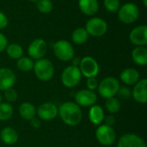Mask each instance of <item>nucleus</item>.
I'll use <instances>...</instances> for the list:
<instances>
[{"label": "nucleus", "instance_id": "2eb2a0df", "mask_svg": "<svg viewBox=\"0 0 147 147\" xmlns=\"http://www.w3.org/2000/svg\"><path fill=\"white\" fill-rule=\"evenodd\" d=\"M16 82L15 72L9 68H0V91L12 88Z\"/></svg>", "mask_w": 147, "mask_h": 147}, {"label": "nucleus", "instance_id": "b1692460", "mask_svg": "<svg viewBox=\"0 0 147 147\" xmlns=\"http://www.w3.org/2000/svg\"><path fill=\"white\" fill-rule=\"evenodd\" d=\"M8 56L13 59H18L23 55V49L22 46L16 43H11L5 48Z\"/></svg>", "mask_w": 147, "mask_h": 147}, {"label": "nucleus", "instance_id": "412c9836", "mask_svg": "<svg viewBox=\"0 0 147 147\" xmlns=\"http://www.w3.org/2000/svg\"><path fill=\"white\" fill-rule=\"evenodd\" d=\"M0 139L5 145H14L18 140V134L12 127H5L0 133Z\"/></svg>", "mask_w": 147, "mask_h": 147}, {"label": "nucleus", "instance_id": "bb28decb", "mask_svg": "<svg viewBox=\"0 0 147 147\" xmlns=\"http://www.w3.org/2000/svg\"><path fill=\"white\" fill-rule=\"evenodd\" d=\"M105 107L106 109L108 110V112H109L110 114H116L120 111L121 109V102L120 100L118 98L114 97H110L109 99L106 100L105 102Z\"/></svg>", "mask_w": 147, "mask_h": 147}, {"label": "nucleus", "instance_id": "aec40b11", "mask_svg": "<svg viewBox=\"0 0 147 147\" xmlns=\"http://www.w3.org/2000/svg\"><path fill=\"white\" fill-rule=\"evenodd\" d=\"M105 117L102 108L99 105H93L90 107L89 111L90 121L94 125H100Z\"/></svg>", "mask_w": 147, "mask_h": 147}, {"label": "nucleus", "instance_id": "ddd939ff", "mask_svg": "<svg viewBox=\"0 0 147 147\" xmlns=\"http://www.w3.org/2000/svg\"><path fill=\"white\" fill-rule=\"evenodd\" d=\"M36 113L39 119L45 121H50L57 117L58 108L53 102H44L39 106Z\"/></svg>", "mask_w": 147, "mask_h": 147}, {"label": "nucleus", "instance_id": "393cba45", "mask_svg": "<svg viewBox=\"0 0 147 147\" xmlns=\"http://www.w3.org/2000/svg\"><path fill=\"white\" fill-rule=\"evenodd\" d=\"M34 61L29 57H21L17 59L16 68L23 72H28L34 68Z\"/></svg>", "mask_w": 147, "mask_h": 147}, {"label": "nucleus", "instance_id": "72a5a7b5", "mask_svg": "<svg viewBox=\"0 0 147 147\" xmlns=\"http://www.w3.org/2000/svg\"><path fill=\"white\" fill-rule=\"evenodd\" d=\"M7 46H8V40L6 36L3 34L0 33V53L4 51Z\"/></svg>", "mask_w": 147, "mask_h": 147}, {"label": "nucleus", "instance_id": "6ab92c4d", "mask_svg": "<svg viewBox=\"0 0 147 147\" xmlns=\"http://www.w3.org/2000/svg\"><path fill=\"white\" fill-rule=\"evenodd\" d=\"M132 59L134 62L140 66L147 65V49L146 47H136L132 51Z\"/></svg>", "mask_w": 147, "mask_h": 147}, {"label": "nucleus", "instance_id": "f03ea898", "mask_svg": "<svg viewBox=\"0 0 147 147\" xmlns=\"http://www.w3.org/2000/svg\"><path fill=\"white\" fill-rule=\"evenodd\" d=\"M34 72L36 78L43 82L50 80L54 74L53 64L47 59H40L34 64Z\"/></svg>", "mask_w": 147, "mask_h": 147}, {"label": "nucleus", "instance_id": "cd10ccee", "mask_svg": "<svg viewBox=\"0 0 147 147\" xmlns=\"http://www.w3.org/2000/svg\"><path fill=\"white\" fill-rule=\"evenodd\" d=\"M36 8L42 14H48L53 10V4L51 0H38L36 1Z\"/></svg>", "mask_w": 147, "mask_h": 147}, {"label": "nucleus", "instance_id": "e433bc0d", "mask_svg": "<svg viewBox=\"0 0 147 147\" xmlns=\"http://www.w3.org/2000/svg\"><path fill=\"white\" fill-rule=\"evenodd\" d=\"M71 61H72V65H73V66H79V64H80V61H81V59L80 58H78V57H76V58H72V59H71Z\"/></svg>", "mask_w": 147, "mask_h": 147}, {"label": "nucleus", "instance_id": "5701e85b", "mask_svg": "<svg viewBox=\"0 0 147 147\" xmlns=\"http://www.w3.org/2000/svg\"><path fill=\"white\" fill-rule=\"evenodd\" d=\"M89 38V34L84 28H78L71 34V40L77 45L84 44Z\"/></svg>", "mask_w": 147, "mask_h": 147}, {"label": "nucleus", "instance_id": "f704fd0d", "mask_svg": "<svg viewBox=\"0 0 147 147\" xmlns=\"http://www.w3.org/2000/svg\"><path fill=\"white\" fill-rule=\"evenodd\" d=\"M103 121L105 122V125L109 126V127H113V125L115 123V117L113 115H109L104 117Z\"/></svg>", "mask_w": 147, "mask_h": 147}, {"label": "nucleus", "instance_id": "f8f14e48", "mask_svg": "<svg viewBox=\"0 0 147 147\" xmlns=\"http://www.w3.org/2000/svg\"><path fill=\"white\" fill-rule=\"evenodd\" d=\"M129 40L136 47H146L147 45L146 25H140L132 29L129 34Z\"/></svg>", "mask_w": 147, "mask_h": 147}, {"label": "nucleus", "instance_id": "4be33fe9", "mask_svg": "<svg viewBox=\"0 0 147 147\" xmlns=\"http://www.w3.org/2000/svg\"><path fill=\"white\" fill-rule=\"evenodd\" d=\"M19 114L24 120L30 121L36 115V109L30 102H23L19 108Z\"/></svg>", "mask_w": 147, "mask_h": 147}, {"label": "nucleus", "instance_id": "7ed1b4c3", "mask_svg": "<svg viewBox=\"0 0 147 147\" xmlns=\"http://www.w3.org/2000/svg\"><path fill=\"white\" fill-rule=\"evenodd\" d=\"M118 19L125 23L131 24L136 22L140 16V9L134 3H127L121 5L117 11Z\"/></svg>", "mask_w": 147, "mask_h": 147}, {"label": "nucleus", "instance_id": "2f4dec72", "mask_svg": "<svg viewBox=\"0 0 147 147\" xmlns=\"http://www.w3.org/2000/svg\"><path fill=\"white\" fill-rule=\"evenodd\" d=\"M86 84H87L88 90H94L97 89V87H98V81L96 78H90L87 79Z\"/></svg>", "mask_w": 147, "mask_h": 147}, {"label": "nucleus", "instance_id": "473e14b6", "mask_svg": "<svg viewBox=\"0 0 147 147\" xmlns=\"http://www.w3.org/2000/svg\"><path fill=\"white\" fill-rule=\"evenodd\" d=\"M8 23H9L8 17L3 12L0 11V29L5 28L8 26Z\"/></svg>", "mask_w": 147, "mask_h": 147}, {"label": "nucleus", "instance_id": "4c0bfd02", "mask_svg": "<svg viewBox=\"0 0 147 147\" xmlns=\"http://www.w3.org/2000/svg\"><path fill=\"white\" fill-rule=\"evenodd\" d=\"M143 4L145 7H147V0H143Z\"/></svg>", "mask_w": 147, "mask_h": 147}, {"label": "nucleus", "instance_id": "c9c22d12", "mask_svg": "<svg viewBox=\"0 0 147 147\" xmlns=\"http://www.w3.org/2000/svg\"><path fill=\"white\" fill-rule=\"evenodd\" d=\"M30 124H31V126H32L34 128L37 129V128H39V127H40L41 122H40V120L39 118H37V117L34 116V118H32V119L30 120Z\"/></svg>", "mask_w": 147, "mask_h": 147}, {"label": "nucleus", "instance_id": "4468645a", "mask_svg": "<svg viewBox=\"0 0 147 147\" xmlns=\"http://www.w3.org/2000/svg\"><path fill=\"white\" fill-rule=\"evenodd\" d=\"M117 147H147L145 140L134 134L122 135L117 143Z\"/></svg>", "mask_w": 147, "mask_h": 147}, {"label": "nucleus", "instance_id": "0eeeda50", "mask_svg": "<svg viewBox=\"0 0 147 147\" xmlns=\"http://www.w3.org/2000/svg\"><path fill=\"white\" fill-rule=\"evenodd\" d=\"M89 35L94 37L103 36L108 31V23L102 18L93 17L87 21L84 28Z\"/></svg>", "mask_w": 147, "mask_h": 147}, {"label": "nucleus", "instance_id": "c756f323", "mask_svg": "<svg viewBox=\"0 0 147 147\" xmlns=\"http://www.w3.org/2000/svg\"><path fill=\"white\" fill-rule=\"evenodd\" d=\"M3 97L8 102H16L17 100L18 94H17V92H16V90L15 89L10 88V89H8V90H4Z\"/></svg>", "mask_w": 147, "mask_h": 147}, {"label": "nucleus", "instance_id": "f257e3e1", "mask_svg": "<svg viewBox=\"0 0 147 147\" xmlns=\"http://www.w3.org/2000/svg\"><path fill=\"white\" fill-rule=\"evenodd\" d=\"M58 114L59 115L62 121L70 127H75L78 125L83 117L82 110L80 107L72 102H66L60 105Z\"/></svg>", "mask_w": 147, "mask_h": 147}, {"label": "nucleus", "instance_id": "20e7f679", "mask_svg": "<svg viewBox=\"0 0 147 147\" xmlns=\"http://www.w3.org/2000/svg\"><path fill=\"white\" fill-rule=\"evenodd\" d=\"M97 89L102 97L109 99L117 94L120 89V83L118 79L114 77H107L100 82Z\"/></svg>", "mask_w": 147, "mask_h": 147}, {"label": "nucleus", "instance_id": "39448f33", "mask_svg": "<svg viewBox=\"0 0 147 147\" xmlns=\"http://www.w3.org/2000/svg\"><path fill=\"white\" fill-rule=\"evenodd\" d=\"M53 53L61 61H70L74 57V48L72 45L65 40H59L56 41L53 45Z\"/></svg>", "mask_w": 147, "mask_h": 147}, {"label": "nucleus", "instance_id": "a878e982", "mask_svg": "<svg viewBox=\"0 0 147 147\" xmlns=\"http://www.w3.org/2000/svg\"><path fill=\"white\" fill-rule=\"evenodd\" d=\"M14 113V109L9 102H2L0 104V121L9 120Z\"/></svg>", "mask_w": 147, "mask_h": 147}, {"label": "nucleus", "instance_id": "1a4fd4ad", "mask_svg": "<svg viewBox=\"0 0 147 147\" xmlns=\"http://www.w3.org/2000/svg\"><path fill=\"white\" fill-rule=\"evenodd\" d=\"M78 68L81 74L87 78H96L99 73V65L97 61L90 56L84 57L80 61Z\"/></svg>", "mask_w": 147, "mask_h": 147}, {"label": "nucleus", "instance_id": "6e6552de", "mask_svg": "<svg viewBox=\"0 0 147 147\" xmlns=\"http://www.w3.org/2000/svg\"><path fill=\"white\" fill-rule=\"evenodd\" d=\"M96 138L97 141L105 146H111L116 140V134L112 127L105 124L100 125L96 130Z\"/></svg>", "mask_w": 147, "mask_h": 147}, {"label": "nucleus", "instance_id": "dca6fc26", "mask_svg": "<svg viewBox=\"0 0 147 147\" xmlns=\"http://www.w3.org/2000/svg\"><path fill=\"white\" fill-rule=\"evenodd\" d=\"M132 96L134 99L140 103H146L147 102V79L143 78L139 80L134 84Z\"/></svg>", "mask_w": 147, "mask_h": 147}, {"label": "nucleus", "instance_id": "ea45409f", "mask_svg": "<svg viewBox=\"0 0 147 147\" xmlns=\"http://www.w3.org/2000/svg\"><path fill=\"white\" fill-rule=\"evenodd\" d=\"M28 1H30V2H36V1H38V0H28Z\"/></svg>", "mask_w": 147, "mask_h": 147}, {"label": "nucleus", "instance_id": "9b49d317", "mask_svg": "<svg viewBox=\"0 0 147 147\" xmlns=\"http://www.w3.org/2000/svg\"><path fill=\"white\" fill-rule=\"evenodd\" d=\"M97 100L96 94L93 90H81L78 91L75 95L76 103L79 107H91L93 106Z\"/></svg>", "mask_w": 147, "mask_h": 147}, {"label": "nucleus", "instance_id": "f3484780", "mask_svg": "<svg viewBox=\"0 0 147 147\" xmlns=\"http://www.w3.org/2000/svg\"><path fill=\"white\" fill-rule=\"evenodd\" d=\"M120 78L121 82L127 85H134L140 80V73L136 69L127 68L121 71Z\"/></svg>", "mask_w": 147, "mask_h": 147}, {"label": "nucleus", "instance_id": "58836bf2", "mask_svg": "<svg viewBox=\"0 0 147 147\" xmlns=\"http://www.w3.org/2000/svg\"><path fill=\"white\" fill-rule=\"evenodd\" d=\"M2 102H3V95L0 93V104H1Z\"/></svg>", "mask_w": 147, "mask_h": 147}, {"label": "nucleus", "instance_id": "9d476101", "mask_svg": "<svg viewBox=\"0 0 147 147\" xmlns=\"http://www.w3.org/2000/svg\"><path fill=\"white\" fill-rule=\"evenodd\" d=\"M47 42L41 38L34 40L28 47V53L29 55V58L36 60L42 59L47 53Z\"/></svg>", "mask_w": 147, "mask_h": 147}, {"label": "nucleus", "instance_id": "7c9ffc66", "mask_svg": "<svg viewBox=\"0 0 147 147\" xmlns=\"http://www.w3.org/2000/svg\"><path fill=\"white\" fill-rule=\"evenodd\" d=\"M120 98H121V99H124V100H128V99H130V97L132 96V92H131V90L128 89V88H127V87H120V89H119V90H118V92H117V94H116Z\"/></svg>", "mask_w": 147, "mask_h": 147}, {"label": "nucleus", "instance_id": "423d86ee", "mask_svg": "<svg viewBox=\"0 0 147 147\" xmlns=\"http://www.w3.org/2000/svg\"><path fill=\"white\" fill-rule=\"evenodd\" d=\"M82 78V74L78 66L69 65L64 69L61 74V82L67 88L77 86Z\"/></svg>", "mask_w": 147, "mask_h": 147}, {"label": "nucleus", "instance_id": "a211bd4d", "mask_svg": "<svg viewBox=\"0 0 147 147\" xmlns=\"http://www.w3.org/2000/svg\"><path fill=\"white\" fill-rule=\"evenodd\" d=\"M80 10L87 16H93L97 13L99 4L97 0H78Z\"/></svg>", "mask_w": 147, "mask_h": 147}, {"label": "nucleus", "instance_id": "c85d7f7f", "mask_svg": "<svg viewBox=\"0 0 147 147\" xmlns=\"http://www.w3.org/2000/svg\"><path fill=\"white\" fill-rule=\"evenodd\" d=\"M103 5L108 11L111 13H116L121 7V3L120 0H104Z\"/></svg>", "mask_w": 147, "mask_h": 147}]
</instances>
